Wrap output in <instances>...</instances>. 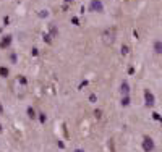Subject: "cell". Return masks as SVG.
I'll return each mask as SVG.
<instances>
[{
	"label": "cell",
	"mask_w": 162,
	"mask_h": 152,
	"mask_svg": "<svg viewBox=\"0 0 162 152\" xmlns=\"http://www.w3.org/2000/svg\"><path fill=\"white\" fill-rule=\"evenodd\" d=\"M91 12H97V13H102L104 12V5L101 0H91Z\"/></svg>",
	"instance_id": "5"
},
{
	"label": "cell",
	"mask_w": 162,
	"mask_h": 152,
	"mask_svg": "<svg viewBox=\"0 0 162 152\" xmlns=\"http://www.w3.org/2000/svg\"><path fill=\"white\" fill-rule=\"evenodd\" d=\"M49 32H50V37H59V29L55 28V25H49Z\"/></svg>",
	"instance_id": "7"
},
{
	"label": "cell",
	"mask_w": 162,
	"mask_h": 152,
	"mask_svg": "<svg viewBox=\"0 0 162 152\" xmlns=\"http://www.w3.org/2000/svg\"><path fill=\"white\" fill-rule=\"evenodd\" d=\"M46 120H47L46 113H42V112H41V113H39V121H41V123H46Z\"/></svg>",
	"instance_id": "13"
},
{
	"label": "cell",
	"mask_w": 162,
	"mask_h": 152,
	"mask_svg": "<svg viewBox=\"0 0 162 152\" xmlns=\"http://www.w3.org/2000/svg\"><path fill=\"white\" fill-rule=\"evenodd\" d=\"M144 102H146L147 107H152L156 104V97H154V94H152L149 89H146V91H144Z\"/></svg>",
	"instance_id": "4"
},
{
	"label": "cell",
	"mask_w": 162,
	"mask_h": 152,
	"mask_svg": "<svg viewBox=\"0 0 162 152\" xmlns=\"http://www.w3.org/2000/svg\"><path fill=\"white\" fill-rule=\"evenodd\" d=\"M120 91H122L123 96H128V92H130V86H128V83H122Z\"/></svg>",
	"instance_id": "9"
},
{
	"label": "cell",
	"mask_w": 162,
	"mask_h": 152,
	"mask_svg": "<svg viewBox=\"0 0 162 152\" xmlns=\"http://www.w3.org/2000/svg\"><path fill=\"white\" fill-rule=\"evenodd\" d=\"M26 112H28V117H29L31 120H34V118L37 117V115H36V110H34L32 107H28V110H26Z\"/></svg>",
	"instance_id": "10"
},
{
	"label": "cell",
	"mask_w": 162,
	"mask_h": 152,
	"mask_svg": "<svg viewBox=\"0 0 162 152\" xmlns=\"http://www.w3.org/2000/svg\"><path fill=\"white\" fill-rule=\"evenodd\" d=\"M37 54H39V52H37V49H32V50H31V55H37Z\"/></svg>",
	"instance_id": "19"
},
{
	"label": "cell",
	"mask_w": 162,
	"mask_h": 152,
	"mask_svg": "<svg viewBox=\"0 0 162 152\" xmlns=\"http://www.w3.org/2000/svg\"><path fill=\"white\" fill-rule=\"evenodd\" d=\"M44 41L47 42V44H52V37H50V34H44Z\"/></svg>",
	"instance_id": "14"
},
{
	"label": "cell",
	"mask_w": 162,
	"mask_h": 152,
	"mask_svg": "<svg viewBox=\"0 0 162 152\" xmlns=\"http://www.w3.org/2000/svg\"><path fill=\"white\" fill-rule=\"evenodd\" d=\"M101 39H102L104 45H107V47L113 45L117 41V29L115 28H107V29H104L102 34H101Z\"/></svg>",
	"instance_id": "1"
},
{
	"label": "cell",
	"mask_w": 162,
	"mask_h": 152,
	"mask_svg": "<svg viewBox=\"0 0 162 152\" xmlns=\"http://www.w3.org/2000/svg\"><path fill=\"white\" fill-rule=\"evenodd\" d=\"M154 147H156V144H154V139H152V137H149V136L143 137V150L144 152H152Z\"/></svg>",
	"instance_id": "2"
},
{
	"label": "cell",
	"mask_w": 162,
	"mask_h": 152,
	"mask_svg": "<svg viewBox=\"0 0 162 152\" xmlns=\"http://www.w3.org/2000/svg\"><path fill=\"white\" fill-rule=\"evenodd\" d=\"M3 112V105H2V102H0V113Z\"/></svg>",
	"instance_id": "21"
},
{
	"label": "cell",
	"mask_w": 162,
	"mask_h": 152,
	"mask_svg": "<svg viewBox=\"0 0 162 152\" xmlns=\"http://www.w3.org/2000/svg\"><path fill=\"white\" fill-rule=\"evenodd\" d=\"M94 115H96V118H101L102 117V112L101 110H96V112H94Z\"/></svg>",
	"instance_id": "16"
},
{
	"label": "cell",
	"mask_w": 162,
	"mask_h": 152,
	"mask_svg": "<svg viewBox=\"0 0 162 152\" xmlns=\"http://www.w3.org/2000/svg\"><path fill=\"white\" fill-rule=\"evenodd\" d=\"M0 76H2V78H7V76H8V68L0 66Z\"/></svg>",
	"instance_id": "11"
},
{
	"label": "cell",
	"mask_w": 162,
	"mask_h": 152,
	"mask_svg": "<svg viewBox=\"0 0 162 152\" xmlns=\"http://www.w3.org/2000/svg\"><path fill=\"white\" fill-rule=\"evenodd\" d=\"M12 88H13V92H15L16 96H20V97H23L26 94V86H25V84H21L18 79L12 84Z\"/></svg>",
	"instance_id": "3"
},
{
	"label": "cell",
	"mask_w": 162,
	"mask_h": 152,
	"mask_svg": "<svg viewBox=\"0 0 162 152\" xmlns=\"http://www.w3.org/2000/svg\"><path fill=\"white\" fill-rule=\"evenodd\" d=\"M65 3L68 5V3H73V0H65Z\"/></svg>",
	"instance_id": "20"
},
{
	"label": "cell",
	"mask_w": 162,
	"mask_h": 152,
	"mask_svg": "<svg viewBox=\"0 0 162 152\" xmlns=\"http://www.w3.org/2000/svg\"><path fill=\"white\" fill-rule=\"evenodd\" d=\"M89 101H91V102H96V96H94V94H91V96H89Z\"/></svg>",
	"instance_id": "18"
},
{
	"label": "cell",
	"mask_w": 162,
	"mask_h": 152,
	"mask_svg": "<svg viewBox=\"0 0 162 152\" xmlns=\"http://www.w3.org/2000/svg\"><path fill=\"white\" fill-rule=\"evenodd\" d=\"M75 152H83V150H81V149H76V150H75Z\"/></svg>",
	"instance_id": "22"
},
{
	"label": "cell",
	"mask_w": 162,
	"mask_h": 152,
	"mask_svg": "<svg viewBox=\"0 0 162 152\" xmlns=\"http://www.w3.org/2000/svg\"><path fill=\"white\" fill-rule=\"evenodd\" d=\"M122 54H123V55H127V54H128V47H127V45H123V47H122Z\"/></svg>",
	"instance_id": "15"
},
{
	"label": "cell",
	"mask_w": 162,
	"mask_h": 152,
	"mask_svg": "<svg viewBox=\"0 0 162 152\" xmlns=\"http://www.w3.org/2000/svg\"><path fill=\"white\" fill-rule=\"evenodd\" d=\"M12 44V36H5L2 39V42H0V47H2V49H5V47H8Z\"/></svg>",
	"instance_id": "6"
},
{
	"label": "cell",
	"mask_w": 162,
	"mask_h": 152,
	"mask_svg": "<svg viewBox=\"0 0 162 152\" xmlns=\"http://www.w3.org/2000/svg\"><path fill=\"white\" fill-rule=\"evenodd\" d=\"M0 133H2V125H0Z\"/></svg>",
	"instance_id": "23"
},
{
	"label": "cell",
	"mask_w": 162,
	"mask_h": 152,
	"mask_svg": "<svg viewBox=\"0 0 162 152\" xmlns=\"http://www.w3.org/2000/svg\"><path fill=\"white\" fill-rule=\"evenodd\" d=\"M152 117H154V120H160V115H159V113H152Z\"/></svg>",
	"instance_id": "17"
},
{
	"label": "cell",
	"mask_w": 162,
	"mask_h": 152,
	"mask_svg": "<svg viewBox=\"0 0 162 152\" xmlns=\"http://www.w3.org/2000/svg\"><path fill=\"white\" fill-rule=\"evenodd\" d=\"M128 104H130V97H128V96H123L122 97V105H128Z\"/></svg>",
	"instance_id": "12"
},
{
	"label": "cell",
	"mask_w": 162,
	"mask_h": 152,
	"mask_svg": "<svg viewBox=\"0 0 162 152\" xmlns=\"http://www.w3.org/2000/svg\"><path fill=\"white\" fill-rule=\"evenodd\" d=\"M154 52H156L157 55L162 54V42H160V41H156V42H154Z\"/></svg>",
	"instance_id": "8"
}]
</instances>
